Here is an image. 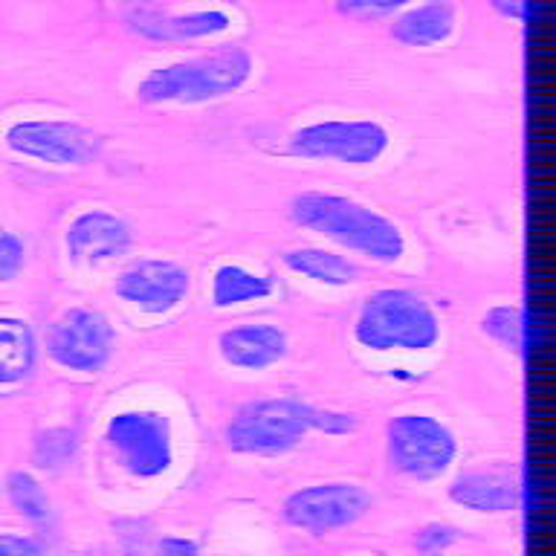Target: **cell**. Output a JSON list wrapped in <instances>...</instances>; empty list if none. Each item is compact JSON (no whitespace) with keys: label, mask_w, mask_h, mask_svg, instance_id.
<instances>
[{"label":"cell","mask_w":556,"mask_h":556,"mask_svg":"<svg viewBox=\"0 0 556 556\" xmlns=\"http://www.w3.org/2000/svg\"><path fill=\"white\" fill-rule=\"evenodd\" d=\"M311 432L351 434L356 432V417L295 397L250 400L226 426V446L238 455L276 458L295 450Z\"/></svg>","instance_id":"6da1fadb"},{"label":"cell","mask_w":556,"mask_h":556,"mask_svg":"<svg viewBox=\"0 0 556 556\" xmlns=\"http://www.w3.org/2000/svg\"><path fill=\"white\" fill-rule=\"evenodd\" d=\"M290 217L295 226L311 229L377 264H397L406 255V238L400 226L354 198L328 194V191H302L290 203Z\"/></svg>","instance_id":"7a4b0ae2"},{"label":"cell","mask_w":556,"mask_h":556,"mask_svg":"<svg viewBox=\"0 0 556 556\" xmlns=\"http://www.w3.org/2000/svg\"><path fill=\"white\" fill-rule=\"evenodd\" d=\"M255 73V59L243 47H217L191 59L148 70L137 85L142 104H208L238 93Z\"/></svg>","instance_id":"3957f363"},{"label":"cell","mask_w":556,"mask_h":556,"mask_svg":"<svg viewBox=\"0 0 556 556\" xmlns=\"http://www.w3.org/2000/svg\"><path fill=\"white\" fill-rule=\"evenodd\" d=\"M354 339L374 354H420L441 339V319L424 295L386 287L363 302L354 321Z\"/></svg>","instance_id":"277c9868"},{"label":"cell","mask_w":556,"mask_h":556,"mask_svg":"<svg viewBox=\"0 0 556 556\" xmlns=\"http://www.w3.org/2000/svg\"><path fill=\"white\" fill-rule=\"evenodd\" d=\"M386 450L391 467L412 481H438L458 455V441L438 417L406 412L386 426Z\"/></svg>","instance_id":"5b68a950"},{"label":"cell","mask_w":556,"mask_h":556,"mask_svg":"<svg viewBox=\"0 0 556 556\" xmlns=\"http://www.w3.org/2000/svg\"><path fill=\"white\" fill-rule=\"evenodd\" d=\"M391 146V134L374 119H325L295 128L285 151L299 160L371 165Z\"/></svg>","instance_id":"8992f818"},{"label":"cell","mask_w":556,"mask_h":556,"mask_svg":"<svg viewBox=\"0 0 556 556\" xmlns=\"http://www.w3.org/2000/svg\"><path fill=\"white\" fill-rule=\"evenodd\" d=\"M9 151L43 165H87L102 154V137L73 119H21L3 134Z\"/></svg>","instance_id":"52a82bcc"},{"label":"cell","mask_w":556,"mask_h":556,"mask_svg":"<svg viewBox=\"0 0 556 556\" xmlns=\"http://www.w3.org/2000/svg\"><path fill=\"white\" fill-rule=\"evenodd\" d=\"M116 330L96 307H70L47 330V354L55 365L78 374H99L111 363Z\"/></svg>","instance_id":"ba28073f"},{"label":"cell","mask_w":556,"mask_h":556,"mask_svg":"<svg viewBox=\"0 0 556 556\" xmlns=\"http://www.w3.org/2000/svg\"><path fill=\"white\" fill-rule=\"evenodd\" d=\"M371 493L354 481H328V484L302 486L285 498L281 516L287 525H293L307 533H330V530L348 528L371 510Z\"/></svg>","instance_id":"9c48e42d"},{"label":"cell","mask_w":556,"mask_h":556,"mask_svg":"<svg viewBox=\"0 0 556 556\" xmlns=\"http://www.w3.org/2000/svg\"><path fill=\"white\" fill-rule=\"evenodd\" d=\"M108 441L134 476L156 478L172 467V426L160 412L128 408L113 415L108 420Z\"/></svg>","instance_id":"30bf717a"},{"label":"cell","mask_w":556,"mask_h":556,"mask_svg":"<svg viewBox=\"0 0 556 556\" xmlns=\"http://www.w3.org/2000/svg\"><path fill=\"white\" fill-rule=\"evenodd\" d=\"M122 21L130 33L146 41L172 43V41H203L232 29V15L226 9H191V12H172L134 0L122 9Z\"/></svg>","instance_id":"8fae6325"},{"label":"cell","mask_w":556,"mask_h":556,"mask_svg":"<svg viewBox=\"0 0 556 556\" xmlns=\"http://www.w3.org/2000/svg\"><path fill=\"white\" fill-rule=\"evenodd\" d=\"M191 278L186 267L168 258H139L122 269L113 293L142 313L165 316L189 295Z\"/></svg>","instance_id":"7c38bea8"},{"label":"cell","mask_w":556,"mask_h":556,"mask_svg":"<svg viewBox=\"0 0 556 556\" xmlns=\"http://www.w3.org/2000/svg\"><path fill=\"white\" fill-rule=\"evenodd\" d=\"M130 243H134L130 226L104 208H87L70 220L64 232V250L78 267L111 264L130 250Z\"/></svg>","instance_id":"4fadbf2b"},{"label":"cell","mask_w":556,"mask_h":556,"mask_svg":"<svg viewBox=\"0 0 556 556\" xmlns=\"http://www.w3.org/2000/svg\"><path fill=\"white\" fill-rule=\"evenodd\" d=\"M217 354L241 371H264L287 356V333L269 321L235 325L217 337Z\"/></svg>","instance_id":"5bb4252c"},{"label":"cell","mask_w":556,"mask_h":556,"mask_svg":"<svg viewBox=\"0 0 556 556\" xmlns=\"http://www.w3.org/2000/svg\"><path fill=\"white\" fill-rule=\"evenodd\" d=\"M450 498L476 513H510L519 507L521 486L510 469H467L450 484Z\"/></svg>","instance_id":"9a60e30c"},{"label":"cell","mask_w":556,"mask_h":556,"mask_svg":"<svg viewBox=\"0 0 556 556\" xmlns=\"http://www.w3.org/2000/svg\"><path fill=\"white\" fill-rule=\"evenodd\" d=\"M458 33V7L452 0H420L394 15L391 38L403 47L432 50Z\"/></svg>","instance_id":"2e32d148"},{"label":"cell","mask_w":556,"mask_h":556,"mask_svg":"<svg viewBox=\"0 0 556 556\" xmlns=\"http://www.w3.org/2000/svg\"><path fill=\"white\" fill-rule=\"evenodd\" d=\"M38 345L33 328L15 316H0V386L24 382L35 368Z\"/></svg>","instance_id":"e0dca14e"},{"label":"cell","mask_w":556,"mask_h":556,"mask_svg":"<svg viewBox=\"0 0 556 556\" xmlns=\"http://www.w3.org/2000/svg\"><path fill=\"white\" fill-rule=\"evenodd\" d=\"M281 261L290 273L325 287H348L359 278L354 261L342 258L330 250H319V247H295V250H287Z\"/></svg>","instance_id":"ac0fdd59"},{"label":"cell","mask_w":556,"mask_h":556,"mask_svg":"<svg viewBox=\"0 0 556 556\" xmlns=\"http://www.w3.org/2000/svg\"><path fill=\"white\" fill-rule=\"evenodd\" d=\"M273 278L252 273L241 264H220L212 273V304L215 307H235L243 302H261L273 295Z\"/></svg>","instance_id":"d6986e66"},{"label":"cell","mask_w":556,"mask_h":556,"mask_svg":"<svg viewBox=\"0 0 556 556\" xmlns=\"http://www.w3.org/2000/svg\"><path fill=\"white\" fill-rule=\"evenodd\" d=\"M481 330L486 337L498 342L504 351H510L516 356H528L530 348V325L528 313L519 304H498L490 307L481 319Z\"/></svg>","instance_id":"ffe728a7"},{"label":"cell","mask_w":556,"mask_h":556,"mask_svg":"<svg viewBox=\"0 0 556 556\" xmlns=\"http://www.w3.org/2000/svg\"><path fill=\"white\" fill-rule=\"evenodd\" d=\"M7 493L12 507H15L24 519L35 521V525H47V521L52 519L50 498L43 493V486L38 484V478L24 472V469H15V472L7 478Z\"/></svg>","instance_id":"44dd1931"},{"label":"cell","mask_w":556,"mask_h":556,"mask_svg":"<svg viewBox=\"0 0 556 556\" xmlns=\"http://www.w3.org/2000/svg\"><path fill=\"white\" fill-rule=\"evenodd\" d=\"M78 450V438L73 429L67 426H55V429H47V432L35 434V446H33V464L38 469H55L67 467L73 455Z\"/></svg>","instance_id":"7402d4cb"},{"label":"cell","mask_w":556,"mask_h":556,"mask_svg":"<svg viewBox=\"0 0 556 556\" xmlns=\"http://www.w3.org/2000/svg\"><path fill=\"white\" fill-rule=\"evenodd\" d=\"M412 3L417 0H333V9L351 21H380V17L400 15Z\"/></svg>","instance_id":"603a6c76"},{"label":"cell","mask_w":556,"mask_h":556,"mask_svg":"<svg viewBox=\"0 0 556 556\" xmlns=\"http://www.w3.org/2000/svg\"><path fill=\"white\" fill-rule=\"evenodd\" d=\"M26 264V247L12 229L0 224V285L15 281Z\"/></svg>","instance_id":"cb8c5ba5"},{"label":"cell","mask_w":556,"mask_h":556,"mask_svg":"<svg viewBox=\"0 0 556 556\" xmlns=\"http://www.w3.org/2000/svg\"><path fill=\"white\" fill-rule=\"evenodd\" d=\"M458 530L450 528V525H426V528L417 530L415 547L424 556H441L446 547H452L458 542Z\"/></svg>","instance_id":"d4e9b609"},{"label":"cell","mask_w":556,"mask_h":556,"mask_svg":"<svg viewBox=\"0 0 556 556\" xmlns=\"http://www.w3.org/2000/svg\"><path fill=\"white\" fill-rule=\"evenodd\" d=\"M0 556H43V545L35 536L0 533Z\"/></svg>","instance_id":"484cf974"},{"label":"cell","mask_w":556,"mask_h":556,"mask_svg":"<svg viewBox=\"0 0 556 556\" xmlns=\"http://www.w3.org/2000/svg\"><path fill=\"white\" fill-rule=\"evenodd\" d=\"M493 7L495 15H502L504 21H513V24H530L533 17V0H486Z\"/></svg>","instance_id":"4316f807"},{"label":"cell","mask_w":556,"mask_h":556,"mask_svg":"<svg viewBox=\"0 0 556 556\" xmlns=\"http://www.w3.org/2000/svg\"><path fill=\"white\" fill-rule=\"evenodd\" d=\"M200 547L194 539L186 536H163L154 545V556H198Z\"/></svg>","instance_id":"83f0119b"}]
</instances>
